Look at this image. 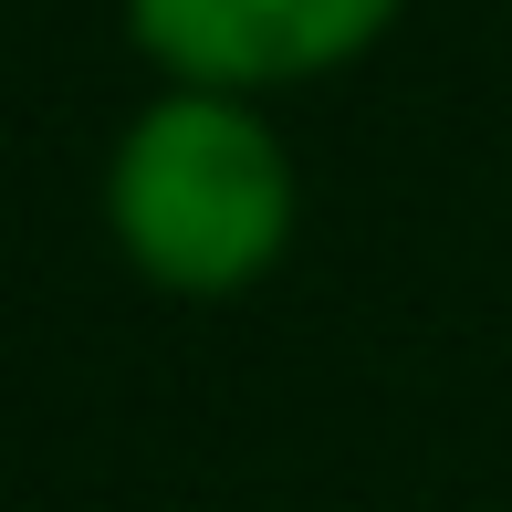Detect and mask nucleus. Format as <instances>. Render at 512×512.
Segmentation results:
<instances>
[{
	"mask_svg": "<svg viewBox=\"0 0 512 512\" xmlns=\"http://www.w3.org/2000/svg\"><path fill=\"white\" fill-rule=\"evenodd\" d=\"M304 230V168L262 95L157 84L105 147V241L147 293L230 304L272 283Z\"/></svg>",
	"mask_w": 512,
	"mask_h": 512,
	"instance_id": "nucleus-1",
	"label": "nucleus"
},
{
	"mask_svg": "<svg viewBox=\"0 0 512 512\" xmlns=\"http://www.w3.org/2000/svg\"><path fill=\"white\" fill-rule=\"evenodd\" d=\"M115 21L157 63V84L293 95L366 63L408 21V0H115Z\"/></svg>",
	"mask_w": 512,
	"mask_h": 512,
	"instance_id": "nucleus-2",
	"label": "nucleus"
}]
</instances>
